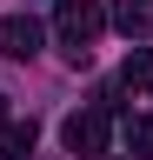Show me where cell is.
I'll return each mask as SVG.
<instances>
[{
	"instance_id": "obj_1",
	"label": "cell",
	"mask_w": 153,
	"mask_h": 160,
	"mask_svg": "<svg viewBox=\"0 0 153 160\" xmlns=\"http://www.w3.org/2000/svg\"><path fill=\"white\" fill-rule=\"evenodd\" d=\"M100 27H107V13L93 7V0H60V7H53V33H60V53L73 60V67H87V60H93Z\"/></svg>"
},
{
	"instance_id": "obj_2",
	"label": "cell",
	"mask_w": 153,
	"mask_h": 160,
	"mask_svg": "<svg viewBox=\"0 0 153 160\" xmlns=\"http://www.w3.org/2000/svg\"><path fill=\"white\" fill-rule=\"evenodd\" d=\"M107 107H80V113H67V127H60V140H67V153H107Z\"/></svg>"
},
{
	"instance_id": "obj_3",
	"label": "cell",
	"mask_w": 153,
	"mask_h": 160,
	"mask_svg": "<svg viewBox=\"0 0 153 160\" xmlns=\"http://www.w3.org/2000/svg\"><path fill=\"white\" fill-rule=\"evenodd\" d=\"M40 40H47V27L33 13H0V53H7V60H33Z\"/></svg>"
},
{
	"instance_id": "obj_4",
	"label": "cell",
	"mask_w": 153,
	"mask_h": 160,
	"mask_svg": "<svg viewBox=\"0 0 153 160\" xmlns=\"http://www.w3.org/2000/svg\"><path fill=\"white\" fill-rule=\"evenodd\" d=\"M107 20H113L127 40H146V33H153V0H113Z\"/></svg>"
},
{
	"instance_id": "obj_5",
	"label": "cell",
	"mask_w": 153,
	"mask_h": 160,
	"mask_svg": "<svg viewBox=\"0 0 153 160\" xmlns=\"http://www.w3.org/2000/svg\"><path fill=\"white\" fill-rule=\"evenodd\" d=\"M33 153V120H7L0 113V160H27Z\"/></svg>"
},
{
	"instance_id": "obj_6",
	"label": "cell",
	"mask_w": 153,
	"mask_h": 160,
	"mask_svg": "<svg viewBox=\"0 0 153 160\" xmlns=\"http://www.w3.org/2000/svg\"><path fill=\"white\" fill-rule=\"evenodd\" d=\"M120 87H127V93H153V47H133V53H127Z\"/></svg>"
},
{
	"instance_id": "obj_7",
	"label": "cell",
	"mask_w": 153,
	"mask_h": 160,
	"mask_svg": "<svg viewBox=\"0 0 153 160\" xmlns=\"http://www.w3.org/2000/svg\"><path fill=\"white\" fill-rule=\"evenodd\" d=\"M127 147H133V160H146V153H153V113L127 120Z\"/></svg>"
},
{
	"instance_id": "obj_8",
	"label": "cell",
	"mask_w": 153,
	"mask_h": 160,
	"mask_svg": "<svg viewBox=\"0 0 153 160\" xmlns=\"http://www.w3.org/2000/svg\"><path fill=\"white\" fill-rule=\"evenodd\" d=\"M0 100H7V93H0ZM0 113H7V107H0Z\"/></svg>"
}]
</instances>
